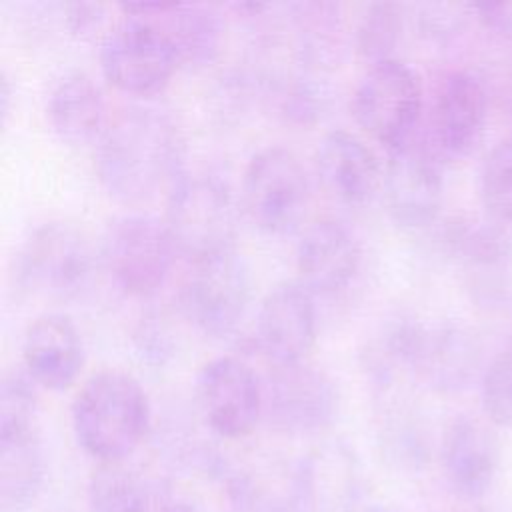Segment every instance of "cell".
<instances>
[{"label": "cell", "instance_id": "6da1fadb", "mask_svg": "<svg viewBox=\"0 0 512 512\" xmlns=\"http://www.w3.org/2000/svg\"><path fill=\"white\" fill-rule=\"evenodd\" d=\"M100 186L116 202L140 204L184 174V140L176 122L154 106H126L108 118L96 150Z\"/></svg>", "mask_w": 512, "mask_h": 512}, {"label": "cell", "instance_id": "7a4b0ae2", "mask_svg": "<svg viewBox=\"0 0 512 512\" xmlns=\"http://www.w3.org/2000/svg\"><path fill=\"white\" fill-rule=\"evenodd\" d=\"M70 418L78 446L100 464H114L124 462L144 442L152 408L132 374L100 370L76 392Z\"/></svg>", "mask_w": 512, "mask_h": 512}, {"label": "cell", "instance_id": "3957f363", "mask_svg": "<svg viewBox=\"0 0 512 512\" xmlns=\"http://www.w3.org/2000/svg\"><path fill=\"white\" fill-rule=\"evenodd\" d=\"M240 198L214 172H188L166 194L164 222L176 250L188 262L234 250Z\"/></svg>", "mask_w": 512, "mask_h": 512}, {"label": "cell", "instance_id": "277c9868", "mask_svg": "<svg viewBox=\"0 0 512 512\" xmlns=\"http://www.w3.org/2000/svg\"><path fill=\"white\" fill-rule=\"evenodd\" d=\"M94 274V252L82 230L52 220L36 226L14 254V284L32 298H78Z\"/></svg>", "mask_w": 512, "mask_h": 512}, {"label": "cell", "instance_id": "5b68a950", "mask_svg": "<svg viewBox=\"0 0 512 512\" xmlns=\"http://www.w3.org/2000/svg\"><path fill=\"white\" fill-rule=\"evenodd\" d=\"M350 110L356 124L386 152L398 150L418 138L424 112L420 76L398 58L372 64L352 92Z\"/></svg>", "mask_w": 512, "mask_h": 512}, {"label": "cell", "instance_id": "8992f818", "mask_svg": "<svg viewBox=\"0 0 512 512\" xmlns=\"http://www.w3.org/2000/svg\"><path fill=\"white\" fill-rule=\"evenodd\" d=\"M176 256L164 218L142 212L122 214L102 234V264L118 290L132 298L154 296L166 284Z\"/></svg>", "mask_w": 512, "mask_h": 512}, {"label": "cell", "instance_id": "52a82bcc", "mask_svg": "<svg viewBox=\"0 0 512 512\" xmlns=\"http://www.w3.org/2000/svg\"><path fill=\"white\" fill-rule=\"evenodd\" d=\"M240 204L264 234L286 236L298 230L310 206V182L300 158L284 146L252 154L242 174Z\"/></svg>", "mask_w": 512, "mask_h": 512}, {"label": "cell", "instance_id": "ba28073f", "mask_svg": "<svg viewBox=\"0 0 512 512\" xmlns=\"http://www.w3.org/2000/svg\"><path fill=\"white\" fill-rule=\"evenodd\" d=\"M102 38L100 70L108 84L130 96L162 92L182 66L168 34L150 18L126 14Z\"/></svg>", "mask_w": 512, "mask_h": 512}, {"label": "cell", "instance_id": "9c48e42d", "mask_svg": "<svg viewBox=\"0 0 512 512\" xmlns=\"http://www.w3.org/2000/svg\"><path fill=\"white\" fill-rule=\"evenodd\" d=\"M180 310L206 336L226 338L240 328L252 302V276L236 250L190 262L178 292Z\"/></svg>", "mask_w": 512, "mask_h": 512}, {"label": "cell", "instance_id": "30bf717a", "mask_svg": "<svg viewBox=\"0 0 512 512\" xmlns=\"http://www.w3.org/2000/svg\"><path fill=\"white\" fill-rule=\"evenodd\" d=\"M262 420L286 436H310L328 430L340 408L336 382L308 362L274 364L262 378Z\"/></svg>", "mask_w": 512, "mask_h": 512}, {"label": "cell", "instance_id": "8fae6325", "mask_svg": "<svg viewBox=\"0 0 512 512\" xmlns=\"http://www.w3.org/2000/svg\"><path fill=\"white\" fill-rule=\"evenodd\" d=\"M194 394L206 426L224 440L250 436L264 416L262 380L236 356L206 360L196 372Z\"/></svg>", "mask_w": 512, "mask_h": 512}, {"label": "cell", "instance_id": "7c38bea8", "mask_svg": "<svg viewBox=\"0 0 512 512\" xmlns=\"http://www.w3.org/2000/svg\"><path fill=\"white\" fill-rule=\"evenodd\" d=\"M156 512H250L246 474L214 452L194 450L156 482Z\"/></svg>", "mask_w": 512, "mask_h": 512}, {"label": "cell", "instance_id": "4fadbf2b", "mask_svg": "<svg viewBox=\"0 0 512 512\" xmlns=\"http://www.w3.org/2000/svg\"><path fill=\"white\" fill-rule=\"evenodd\" d=\"M440 164L442 160L420 138L388 152L382 196L388 216L398 226L420 230L436 222L444 198Z\"/></svg>", "mask_w": 512, "mask_h": 512}, {"label": "cell", "instance_id": "5bb4252c", "mask_svg": "<svg viewBox=\"0 0 512 512\" xmlns=\"http://www.w3.org/2000/svg\"><path fill=\"white\" fill-rule=\"evenodd\" d=\"M488 120V94L470 70L446 72L432 94L426 144L440 160H460L482 140Z\"/></svg>", "mask_w": 512, "mask_h": 512}, {"label": "cell", "instance_id": "9a60e30c", "mask_svg": "<svg viewBox=\"0 0 512 512\" xmlns=\"http://www.w3.org/2000/svg\"><path fill=\"white\" fill-rule=\"evenodd\" d=\"M316 334L314 296L298 280L278 282L260 300L254 344L270 366L306 362Z\"/></svg>", "mask_w": 512, "mask_h": 512}, {"label": "cell", "instance_id": "2e32d148", "mask_svg": "<svg viewBox=\"0 0 512 512\" xmlns=\"http://www.w3.org/2000/svg\"><path fill=\"white\" fill-rule=\"evenodd\" d=\"M482 370V346L470 328L456 322H414L408 372L422 384L436 392H458L482 376Z\"/></svg>", "mask_w": 512, "mask_h": 512}, {"label": "cell", "instance_id": "e0dca14e", "mask_svg": "<svg viewBox=\"0 0 512 512\" xmlns=\"http://www.w3.org/2000/svg\"><path fill=\"white\" fill-rule=\"evenodd\" d=\"M294 262L296 280L312 296H336L354 284L362 266V248L344 222L318 218L300 232Z\"/></svg>", "mask_w": 512, "mask_h": 512}, {"label": "cell", "instance_id": "ac0fdd59", "mask_svg": "<svg viewBox=\"0 0 512 512\" xmlns=\"http://www.w3.org/2000/svg\"><path fill=\"white\" fill-rule=\"evenodd\" d=\"M300 512H358L362 474L354 450L344 442H324L292 468Z\"/></svg>", "mask_w": 512, "mask_h": 512}, {"label": "cell", "instance_id": "d6986e66", "mask_svg": "<svg viewBox=\"0 0 512 512\" xmlns=\"http://www.w3.org/2000/svg\"><path fill=\"white\" fill-rule=\"evenodd\" d=\"M22 366L38 388H70L84 366V344L76 324L60 312L36 316L22 336Z\"/></svg>", "mask_w": 512, "mask_h": 512}, {"label": "cell", "instance_id": "ffe728a7", "mask_svg": "<svg viewBox=\"0 0 512 512\" xmlns=\"http://www.w3.org/2000/svg\"><path fill=\"white\" fill-rule=\"evenodd\" d=\"M316 174L322 188L344 206H364L382 188L380 162L356 134L336 128L316 148Z\"/></svg>", "mask_w": 512, "mask_h": 512}, {"label": "cell", "instance_id": "44dd1931", "mask_svg": "<svg viewBox=\"0 0 512 512\" xmlns=\"http://www.w3.org/2000/svg\"><path fill=\"white\" fill-rule=\"evenodd\" d=\"M440 464L454 494L466 500H478L490 490L496 478V436L480 420L458 416L444 430Z\"/></svg>", "mask_w": 512, "mask_h": 512}, {"label": "cell", "instance_id": "7402d4cb", "mask_svg": "<svg viewBox=\"0 0 512 512\" xmlns=\"http://www.w3.org/2000/svg\"><path fill=\"white\" fill-rule=\"evenodd\" d=\"M46 118L52 132L68 146L98 142L108 124L106 100L100 86L86 72H68L50 90Z\"/></svg>", "mask_w": 512, "mask_h": 512}, {"label": "cell", "instance_id": "603a6c76", "mask_svg": "<svg viewBox=\"0 0 512 512\" xmlns=\"http://www.w3.org/2000/svg\"><path fill=\"white\" fill-rule=\"evenodd\" d=\"M122 12L154 20L172 40L182 64H208L222 46V18L214 8L198 4H122Z\"/></svg>", "mask_w": 512, "mask_h": 512}, {"label": "cell", "instance_id": "cb8c5ba5", "mask_svg": "<svg viewBox=\"0 0 512 512\" xmlns=\"http://www.w3.org/2000/svg\"><path fill=\"white\" fill-rule=\"evenodd\" d=\"M46 476L44 448L36 424L0 428V508L24 512L40 496Z\"/></svg>", "mask_w": 512, "mask_h": 512}, {"label": "cell", "instance_id": "d4e9b609", "mask_svg": "<svg viewBox=\"0 0 512 512\" xmlns=\"http://www.w3.org/2000/svg\"><path fill=\"white\" fill-rule=\"evenodd\" d=\"M90 512H156V484L124 462L100 464L88 480Z\"/></svg>", "mask_w": 512, "mask_h": 512}, {"label": "cell", "instance_id": "484cf974", "mask_svg": "<svg viewBox=\"0 0 512 512\" xmlns=\"http://www.w3.org/2000/svg\"><path fill=\"white\" fill-rule=\"evenodd\" d=\"M402 34V6L376 2L366 8L356 26V50L368 66L394 58L392 52Z\"/></svg>", "mask_w": 512, "mask_h": 512}, {"label": "cell", "instance_id": "4316f807", "mask_svg": "<svg viewBox=\"0 0 512 512\" xmlns=\"http://www.w3.org/2000/svg\"><path fill=\"white\" fill-rule=\"evenodd\" d=\"M480 200L498 222H512V136L500 140L484 156L478 176Z\"/></svg>", "mask_w": 512, "mask_h": 512}, {"label": "cell", "instance_id": "83f0119b", "mask_svg": "<svg viewBox=\"0 0 512 512\" xmlns=\"http://www.w3.org/2000/svg\"><path fill=\"white\" fill-rule=\"evenodd\" d=\"M480 398L486 418L512 430V328L482 370Z\"/></svg>", "mask_w": 512, "mask_h": 512}, {"label": "cell", "instance_id": "f1b7e54d", "mask_svg": "<svg viewBox=\"0 0 512 512\" xmlns=\"http://www.w3.org/2000/svg\"><path fill=\"white\" fill-rule=\"evenodd\" d=\"M382 434H384V444L394 458L406 464H418L422 460L426 452V444L420 428L406 412L392 414L386 420Z\"/></svg>", "mask_w": 512, "mask_h": 512}, {"label": "cell", "instance_id": "f546056e", "mask_svg": "<svg viewBox=\"0 0 512 512\" xmlns=\"http://www.w3.org/2000/svg\"><path fill=\"white\" fill-rule=\"evenodd\" d=\"M106 8L98 2H72L64 6L66 14V26L72 34L78 36H92L96 30L102 28L104 22V12Z\"/></svg>", "mask_w": 512, "mask_h": 512}, {"label": "cell", "instance_id": "4dcf8cb0", "mask_svg": "<svg viewBox=\"0 0 512 512\" xmlns=\"http://www.w3.org/2000/svg\"><path fill=\"white\" fill-rule=\"evenodd\" d=\"M468 10L488 30H496V32H510L512 30V2L472 4V6H468Z\"/></svg>", "mask_w": 512, "mask_h": 512}, {"label": "cell", "instance_id": "1f68e13d", "mask_svg": "<svg viewBox=\"0 0 512 512\" xmlns=\"http://www.w3.org/2000/svg\"><path fill=\"white\" fill-rule=\"evenodd\" d=\"M12 94H14L12 82H10L8 74L2 70V74H0V118H2V126L8 124V116H10V110H12Z\"/></svg>", "mask_w": 512, "mask_h": 512}, {"label": "cell", "instance_id": "d6a6232c", "mask_svg": "<svg viewBox=\"0 0 512 512\" xmlns=\"http://www.w3.org/2000/svg\"><path fill=\"white\" fill-rule=\"evenodd\" d=\"M358 512H390L386 508H366V510H358Z\"/></svg>", "mask_w": 512, "mask_h": 512}]
</instances>
